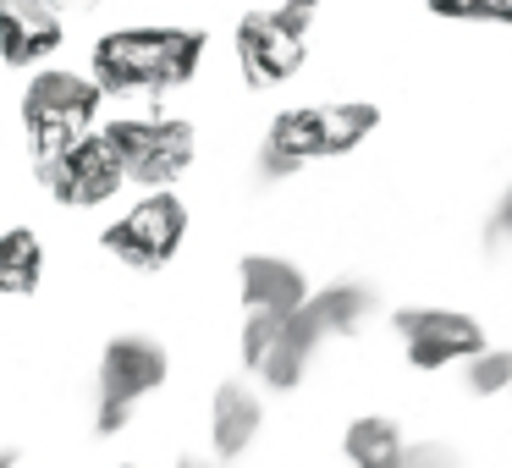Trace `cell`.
I'll use <instances>...</instances> for the list:
<instances>
[{"label": "cell", "mask_w": 512, "mask_h": 468, "mask_svg": "<svg viewBox=\"0 0 512 468\" xmlns=\"http://www.w3.org/2000/svg\"><path fill=\"white\" fill-rule=\"evenodd\" d=\"M397 468H457V452L441 441H424V446H402V463Z\"/></svg>", "instance_id": "obj_18"}, {"label": "cell", "mask_w": 512, "mask_h": 468, "mask_svg": "<svg viewBox=\"0 0 512 468\" xmlns=\"http://www.w3.org/2000/svg\"><path fill=\"white\" fill-rule=\"evenodd\" d=\"M292 314H298V325L314 342L358 336L369 325V314H375V292H369L364 281H336V287H325V292H309Z\"/></svg>", "instance_id": "obj_12"}, {"label": "cell", "mask_w": 512, "mask_h": 468, "mask_svg": "<svg viewBox=\"0 0 512 468\" xmlns=\"http://www.w3.org/2000/svg\"><path fill=\"white\" fill-rule=\"evenodd\" d=\"M105 105V89L89 78V72H67V67H39L28 78L23 100H17V116H23L28 149H34V166L72 144V138L94 133V116Z\"/></svg>", "instance_id": "obj_3"}, {"label": "cell", "mask_w": 512, "mask_h": 468, "mask_svg": "<svg viewBox=\"0 0 512 468\" xmlns=\"http://www.w3.org/2000/svg\"><path fill=\"white\" fill-rule=\"evenodd\" d=\"M39 182H45V193L56 204H67V210H100V204H111L116 193L127 188V171H122V160H116L111 138L83 133V138H72L61 155L39 160Z\"/></svg>", "instance_id": "obj_7"}, {"label": "cell", "mask_w": 512, "mask_h": 468, "mask_svg": "<svg viewBox=\"0 0 512 468\" xmlns=\"http://www.w3.org/2000/svg\"><path fill=\"white\" fill-rule=\"evenodd\" d=\"M402 347H408L413 369H446V364H463L485 347V331H479L474 314L463 309H397L391 314Z\"/></svg>", "instance_id": "obj_9"}, {"label": "cell", "mask_w": 512, "mask_h": 468, "mask_svg": "<svg viewBox=\"0 0 512 468\" xmlns=\"http://www.w3.org/2000/svg\"><path fill=\"white\" fill-rule=\"evenodd\" d=\"M380 127V111L369 100H331V105H298V111H281L265 133V149H259V171L270 182L292 177L309 160H331L358 149L369 133Z\"/></svg>", "instance_id": "obj_2"}, {"label": "cell", "mask_w": 512, "mask_h": 468, "mask_svg": "<svg viewBox=\"0 0 512 468\" xmlns=\"http://www.w3.org/2000/svg\"><path fill=\"white\" fill-rule=\"evenodd\" d=\"M435 17L452 23H507L512 28V0H430Z\"/></svg>", "instance_id": "obj_17"}, {"label": "cell", "mask_w": 512, "mask_h": 468, "mask_svg": "<svg viewBox=\"0 0 512 468\" xmlns=\"http://www.w3.org/2000/svg\"><path fill=\"white\" fill-rule=\"evenodd\" d=\"M23 463V446H0V468H17Z\"/></svg>", "instance_id": "obj_21"}, {"label": "cell", "mask_w": 512, "mask_h": 468, "mask_svg": "<svg viewBox=\"0 0 512 468\" xmlns=\"http://www.w3.org/2000/svg\"><path fill=\"white\" fill-rule=\"evenodd\" d=\"M204 67V28L127 23L94 39L89 78L105 94H171L188 89Z\"/></svg>", "instance_id": "obj_1"}, {"label": "cell", "mask_w": 512, "mask_h": 468, "mask_svg": "<svg viewBox=\"0 0 512 468\" xmlns=\"http://www.w3.org/2000/svg\"><path fill=\"white\" fill-rule=\"evenodd\" d=\"M259 424H265V402H259L254 386L243 380H221L210 402V446L221 463H237L248 446L259 441Z\"/></svg>", "instance_id": "obj_13"}, {"label": "cell", "mask_w": 512, "mask_h": 468, "mask_svg": "<svg viewBox=\"0 0 512 468\" xmlns=\"http://www.w3.org/2000/svg\"><path fill=\"white\" fill-rule=\"evenodd\" d=\"M105 138H111L127 182H138L144 193L171 188L199 160V133L182 116H122V122L105 127Z\"/></svg>", "instance_id": "obj_5"}, {"label": "cell", "mask_w": 512, "mask_h": 468, "mask_svg": "<svg viewBox=\"0 0 512 468\" xmlns=\"http://www.w3.org/2000/svg\"><path fill=\"white\" fill-rule=\"evenodd\" d=\"M122 468H133V463H122Z\"/></svg>", "instance_id": "obj_22"}, {"label": "cell", "mask_w": 512, "mask_h": 468, "mask_svg": "<svg viewBox=\"0 0 512 468\" xmlns=\"http://www.w3.org/2000/svg\"><path fill=\"white\" fill-rule=\"evenodd\" d=\"M237 298H243L248 314H292L309 298V276H303V265H292L281 254H243Z\"/></svg>", "instance_id": "obj_11"}, {"label": "cell", "mask_w": 512, "mask_h": 468, "mask_svg": "<svg viewBox=\"0 0 512 468\" xmlns=\"http://www.w3.org/2000/svg\"><path fill=\"white\" fill-rule=\"evenodd\" d=\"M166 375H171V353L160 336H149V331L111 336L100 353V380H94V430L116 435L144 408V397H155L166 386Z\"/></svg>", "instance_id": "obj_4"}, {"label": "cell", "mask_w": 512, "mask_h": 468, "mask_svg": "<svg viewBox=\"0 0 512 468\" xmlns=\"http://www.w3.org/2000/svg\"><path fill=\"white\" fill-rule=\"evenodd\" d=\"M485 243H490V248H512V188L501 193L496 215H490V226H485Z\"/></svg>", "instance_id": "obj_19"}, {"label": "cell", "mask_w": 512, "mask_h": 468, "mask_svg": "<svg viewBox=\"0 0 512 468\" xmlns=\"http://www.w3.org/2000/svg\"><path fill=\"white\" fill-rule=\"evenodd\" d=\"M100 243H105V254H116L127 270H160V265L177 259L182 243H188V204L171 188H149Z\"/></svg>", "instance_id": "obj_6"}, {"label": "cell", "mask_w": 512, "mask_h": 468, "mask_svg": "<svg viewBox=\"0 0 512 468\" xmlns=\"http://www.w3.org/2000/svg\"><path fill=\"white\" fill-rule=\"evenodd\" d=\"M67 45V17L50 0H0V67H45Z\"/></svg>", "instance_id": "obj_10"}, {"label": "cell", "mask_w": 512, "mask_h": 468, "mask_svg": "<svg viewBox=\"0 0 512 468\" xmlns=\"http://www.w3.org/2000/svg\"><path fill=\"white\" fill-rule=\"evenodd\" d=\"M45 281V243L28 226L0 232V298H34Z\"/></svg>", "instance_id": "obj_14"}, {"label": "cell", "mask_w": 512, "mask_h": 468, "mask_svg": "<svg viewBox=\"0 0 512 468\" xmlns=\"http://www.w3.org/2000/svg\"><path fill=\"white\" fill-rule=\"evenodd\" d=\"M50 6H56L61 17H89V12H100L105 0H50Z\"/></svg>", "instance_id": "obj_20"}, {"label": "cell", "mask_w": 512, "mask_h": 468, "mask_svg": "<svg viewBox=\"0 0 512 468\" xmlns=\"http://www.w3.org/2000/svg\"><path fill=\"white\" fill-rule=\"evenodd\" d=\"M463 375H468V391L479 397H501L512 391V347H479L474 358H463Z\"/></svg>", "instance_id": "obj_16"}, {"label": "cell", "mask_w": 512, "mask_h": 468, "mask_svg": "<svg viewBox=\"0 0 512 468\" xmlns=\"http://www.w3.org/2000/svg\"><path fill=\"white\" fill-rule=\"evenodd\" d=\"M402 424L397 419H380V413H369V419H353L342 435V452L353 468H397L402 463Z\"/></svg>", "instance_id": "obj_15"}, {"label": "cell", "mask_w": 512, "mask_h": 468, "mask_svg": "<svg viewBox=\"0 0 512 468\" xmlns=\"http://www.w3.org/2000/svg\"><path fill=\"white\" fill-rule=\"evenodd\" d=\"M232 45H237V67H243L248 89H276V83L298 78V67L309 61V34L298 23H287L276 6H265V12L254 6V12L237 17Z\"/></svg>", "instance_id": "obj_8"}]
</instances>
